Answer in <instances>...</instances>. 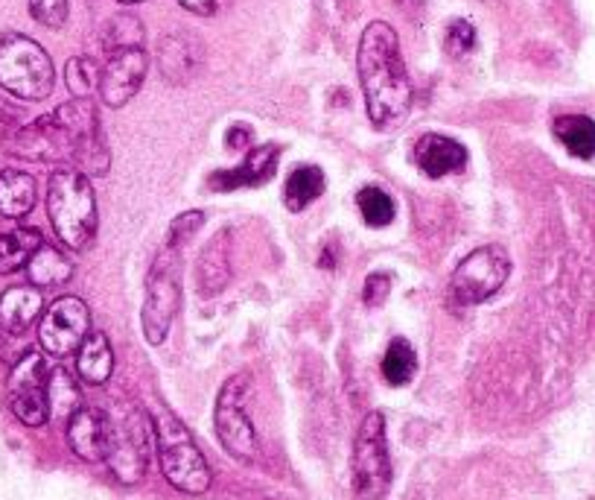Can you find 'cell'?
<instances>
[{"label":"cell","instance_id":"29","mask_svg":"<svg viewBox=\"0 0 595 500\" xmlns=\"http://www.w3.org/2000/svg\"><path fill=\"white\" fill-rule=\"evenodd\" d=\"M50 415H71L79 410V392H76L74 380H71V375H67L65 368H53L50 372Z\"/></svg>","mask_w":595,"mask_h":500},{"label":"cell","instance_id":"28","mask_svg":"<svg viewBox=\"0 0 595 500\" xmlns=\"http://www.w3.org/2000/svg\"><path fill=\"white\" fill-rule=\"evenodd\" d=\"M356 205H359V214L371 228H385L394 220V202H391L385 190L374 188V185L356 193Z\"/></svg>","mask_w":595,"mask_h":500},{"label":"cell","instance_id":"5","mask_svg":"<svg viewBox=\"0 0 595 500\" xmlns=\"http://www.w3.org/2000/svg\"><path fill=\"white\" fill-rule=\"evenodd\" d=\"M351 472H354V491L359 500H385L391 489V457L385 442V418L382 413H368L356 430L354 457H351Z\"/></svg>","mask_w":595,"mask_h":500},{"label":"cell","instance_id":"18","mask_svg":"<svg viewBox=\"0 0 595 500\" xmlns=\"http://www.w3.org/2000/svg\"><path fill=\"white\" fill-rule=\"evenodd\" d=\"M45 299L38 287H10L0 296V328L7 334H24L41 316Z\"/></svg>","mask_w":595,"mask_h":500},{"label":"cell","instance_id":"6","mask_svg":"<svg viewBox=\"0 0 595 500\" xmlns=\"http://www.w3.org/2000/svg\"><path fill=\"white\" fill-rule=\"evenodd\" d=\"M178 252L181 249H169L164 246L155 258V264L149 270L147 278V299H143V313H140V325H143V337L149 346H161L167 340V330L173 325V316L181 302V287H178Z\"/></svg>","mask_w":595,"mask_h":500},{"label":"cell","instance_id":"3","mask_svg":"<svg viewBox=\"0 0 595 500\" xmlns=\"http://www.w3.org/2000/svg\"><path fill=\"white\" fill-rule=\"evenodd\" d=\"M152 430H155V448H159V463L164 477L178 491L205 495L211 489L214 474H211L205 453L199 451L190 430L164 404H159V410L152 415Z\"/></svg>","mask_w":595,"mask_h":500},{"label":"cell","instance_id":"4","mask_svg":"<svg viewBox=\"0 0 595 500\" xmlns=\"http://www.w3.org/2000/svg\"><path fill=\"white\" fill-rule=\"evenodd\" d=\"M56 71L47 50L21 36V33H3L0 36V88H7L18 100H45L53 95Z\"/></svg>","mask_w":595,"mask_h":500},{"label":"cell","instance_id":"22","mask_svg":"<svg viewBox=\"0 0 595 500\" xmlns=\"http://www.w3.org/2000/svg\"><path fill=\"white\" fill-rule=\"evenodd\" d=\"M27 275L29 282L36 284V287H41V290H47V287H62V284H67L74 278V264H71L59 249L41 243L36 252L29 255Z\"/></svg>","mask_w":595,"mask_h":500},{"label":"cell","instance_id":"17","mask_svg":"<svg viewBox=\"0 0 595 500\" xmlns=\"http://www.w3.org/2000/svg\"><path fill=\"white\" fill-rule=\"evenodd\" d=\"M159 67L169 86L190 83L199 67H202V48L193 36L187 33H169L159 45Z\"/></svg>","mask_w":595,"mask_h":500},{"label":"cell","instance_id":"37","mask_svg":"<svg viewBox=\"0 0 595 500\" xmlns=\"http://www.w3.org/2000/svg\"><path fill=\"white\" fill-rule=\"evenodd\" d=\"M318 266H325V270H336V246L333 243L327 246L325 252L318 255Z\"/></svg>","mask_w":595,"mask_h":500},{"label":"cell","instance_id":"38","mask_svg":"<svg viewBox=\"0 0 595 500\" xmlns=\"http://www.w3.org/2000/svg\"><path fill=\"white\" fill-rule=\"evenodd\" d=\"M121 3H143V0H121Z\"/></svg>","mask_w":595,"mask_h":500},{"label":"cell","instance_id":"8","mask_svg":"<svg viewBox=\"0 0 595 500\" xmlns=\"http://www.w3.org/2000/svg\"><path fill=\"white\" fill-rule=\"evenodd\" d=\"M252 384L245 375H233L223 387L219 398H216L214 410V425L216 436L233 460L240 463H254L261 442H257V430H254L252 418L245 413V401H249Z\"/></svg>","mask_w":595,"mask_h":500},{"label":"cell","instance_id":"9","mask_svg":"<svg viewBox=\"0 0 595 500\" xmlns=\"http://www.w3.org/2000/svg\"><path fill=\"white\" fill-rule=\"evenodd\" d=\"M511 275V258L503 246H482L456 266L453 282H450V293L458 304H482L503 290V284Z\"/></svg>","mask_w":595,"mask_h":500},{"label":"cell","instance_id":"27","mask_svg":"<svg viewBox=\"0 0 595 500\" xmlns=\"http://www.w3.org/2000/svg\"><path fill=\"white\" fill-rule=\"evenodd\" d=\"M143 45V24H140L135 15H114L109 24L103 27V48L109 53L114 50H129V48H140Z\"/></svg>","mask_w":595,"mask_h":500},{"label":"cell","instance_id":"23","mask_svg":"<svg viewBox=\"0 0 595 500\" xmlns=\"http://www.w3.org/2000/svg\"><path fill=\"white\" fill-rule=\"evenodd\" d=\"M552 133L564 147H567L569 155L575 159H593L595 155V121L586 117V114H567V117H558Z\"/></svg>","mask_w":595,"mask_h":500},{"label":"cell","instance_id":"13","mask_svg":"<svg viewBox=\"0 0 595 500\" xmlns=\"http://www.w3.org/2000/svg\"><path fill=\"white\" fill-rule=\"evenodd\" d=\"M149 59L143 53V48H129V50H114L109 53V62L100 71V97H103L105 105L112 109H121L138 95L143 79H147Z\"/></svg>","mask_w":595,"mask_h":500},{"label":"cell","instance_id":"26","mask_svg":"<svg viewBox=\"0 0 595 500\" xmlns=\"http://www.w3.org/2000/svg\"><path fill=\"white\" fill-rule=\"evenodd\" d=\"M418 368V358H415V349L409 342L397 337V340L389 342L385 349V358H382V378L389 380L391 387H406Z\"/></svg>","mask_w":595,"mask_h":500},{"label":"cell","instance_id":"34","mask_svg":"<svg viewBox=\"0 0 595 500\" xmlns=\"http://www.w3.org/2000/svg\"><path fill=\"white\" fill-rule=\"evenodd\" d=\"M391 293V275L385 273H371L365 278V290H363V302L368 308H382L385 299Z\"/></svg>","mask_w":595,"mask_h":500},{"label":"cell","instance_id":"31","mask_svg":"<svg viewBox=\"0 0 595 500\" xmlns=\"http://www.w3.org/2000/svg\"><path fill=\"white\" fill-rule=\"evenodd\" d=\"M473 48H476L473 24L465 18L450 21V27H446V36H444L446 53H450L453 59H461V57H467V53H470Z\"/></svg>","mask_w":595,"mask_h":500},{"label":"cell","instance_id":"15","mask_svg":"<svg viewBox=\"0 0 595 500\" xmlns=\"http://www.w3.org/2000/svg\"><path fill=\"white\" fill-rule=\"evenodd\" d=\"M280 147L278 143H263L257 150H252L245 159L231 167V171H216L207 185L216 193H231L237 188H261L275 176V167H278Z\"/></svg>","mask_w":595,"mask_h":500},{"label":"cell","instance_id":"2","mask_svg":"<svg viewBox=\"0 0 595 500\" xmlns=\"http://www.w3.org/2000/svg\"><path fill=\"white\" fill-rule=\"evenodd\" d=\"M47 214L67 249L83 252L97 235V199L83 171L65 167L50 176L47 185Z\"/></svg>","mask_w":595,"mask_h":500},{"label":"cell","instance_id":"33","mask_svg":"<svg viewBox=\"0 0 595 500\" xmlns=\"http://www.w3.org/2000/svg\"><path fill=\"white\" fill-rule=\"evenodd\" d=\"M202 223H205V214H202V211H187V214H178L167 232L169 249H185V243L195 235V232H199V228H202Z\"/></svg>","mask_w":595,"mask_h":500},{"label":"cell","instance_id":"19","mask_svg":"<svg viewBox=\"0 0 595 500\" xmlns=\"http://www.w3.org/2000/svg\"><path fill=\"white\" fill-rule=\"evenodd\" d=\"M76 368H79V378L91 387H100L112 378L114 372V351L112 342L100 330H91L85 342L76 351Z\"/></svg>","mask_w":595,"mask_h":500},{"label":"cell","instance_id":"36","mask_svg":"<svg viewBox=\"0 0 595 500\" xmlns=\"http://www.w3.org/2000/svg\"><path fill=\"white\" fill-rule=\"evenodd\" d=\"M225 143L231 147V150H245L249 143H252V129H245V126H231L228 129V135H225Z\"/></svg>","mask_w":595,"mask_h":500},{"label":"cell","instance_id":"25","mask_svg":"<svg viewBox=\"0 0 595 500\" xmlns=\"http://www.w3.org/2000/svg\"><path fill=\"white\" fill-rule=\"evenodd\" d=\"M45 243V237L36 228H15V232H0V275H10L21 266H27L29 255L38 246Z\"/></svg>","mask_w":595,"mask_h":500},{"label":"cell","instance_id":"16","mask_svg":"<svg viewBox=\"0 0 595 500\" xmlns=\"http://www.w3.org/2000/svg\"><path fill=\"white\" fill-rule=\"evenodd\" d=\"M415 164L429 179H444V176L465 171L467 150L446 135L429 133L415 143Z\"/></svg>","mask_w":595,"mask_h":500},{"label":"cell","instance_id":"11","mask_svg":"<svg viewBox=\"0 0 595 500\" xmlns=\"http://www.w3.org/2000/svg\"><path fill=\"white\" fill-rule=\"evenodd\" d=\"M50 366L41 351H27L10 375V407L27 427H41L50 418Z\"/></svg>","mask_w":595,"mask_h":500},{"label":"cell","instance_id":"21","mask_svg":"<svg viewBox=\"0 0 595 500\" xmlns=\"http://www.w3.org/2000/svg\"><path fill=\"white\" fill-rule=\"evenodd\" d=\"M38 190L29 173L3 171L0 173V217L21 220L36 208Z\"/></svg>","mask_w":595,"mask_h":500},{"label":"cell","instance_id":"7","mask_svg":"<svg viewBox=\"0 0 595 500\" xmlns=\"http://www.w3.org/2000/svg\"><path fill=\"white\" fill-rule=\"evenodd\" d=\"M112 422V445L105 463L121 483L131 486L147 472L149 451H152V418L140 407H126L123 415H109Z\"/></svg>","mask_w":595,"mask_h":500},{"label":"cell","instance_id":"24","mask_svg":"<svg viewBox=\"0 0 595 500\" xmlns=\"http://www.w3.org/2000/svg\"><path fill=\"white\" fill-rule=\"evenodd\" d=\"M325 193V173L316 164H301L289 173L287 185H283V202L289 211H304Z\"/></svg>","mask_w":595,"mask_h":500},{"label":"cell","instance_id":"30","mask_svg":"<svg viewBox=\"0 0 595 500\" xmlns=\"http://www.w3.org/2000/svg\"><path fill=\"white\" fill-rule=\"evenodd\" d=\"M65 86L71 88V95L85 100L93 95V88H100V67L93 65L91 59L74 57L65 65Z\"/></svg>","mask_w":595,"mask_h":500},{"label":"cell","instance_id":"10","mask_svg":"<svg viewBox=\"0 0 595 500\" xmlns=\"http://www.w3.org/2000/svg\"><path fill=\"white\" fill-rule=\"evenodd\" d=\"M76 135L59 112L45 114L27 126H15L3 138V150L24 161H74Z\"/></svg>","mask_w":595,"mask_h":500},{"label":"cell","instance_id":"14","mask_svg":"<svg viewBox=\"0 0 595 500\" xmlns=\"http://www.w3.org/2000/svg\"><path fill=\"white\" fill-rule=\"evenodd\" d=\"M67 442L71 451L85 463H105L112 445V422L97 407H79L67 418Z\"/></svg>","mask_w":595,"mask_h":500},{"label":"cell","instance_id":"1","mask_svg":"<svg viewBox=\"0 0 595 500\" xmlns=\"http://www.w3.org/2000/svg\"><path fill=\"white\" fill-rule=\"evenodd\" d=\"M359 83H363L365 109L380 129L397 126L412 105V83L401 53L397 33L374 21L359 38Z\"/></svg>","mask_w":595,"mask_h":500},{"label":"cell","instance_id":"20","mask_svg":"<svg viewBox=\"0 0 595 500\" xmlns=\"http://www.w3.org/2000/svg\"><path fill=\"white\" fill-rule=\"evenodd\" d=\"M228 275H231V232H219L199 258V290L207 296L219 293Z\"/></svg>","mask_w":595,"mask_h":500},{"label":"cell","instance_id":"12","mask_svg":"<svg viewBox=\"0 0 595 500\" xmlns=\"http://www.w3.org/2000/svg\"><path fill=\"white\" fill-rule=\"evenodd\" d=\"M88 334H91L88 304L76 296H65L45 311V320L38 328V342L50 358H67V354L79 351Z\"/></svg>","mask_w":595,"mask_h":500},{"label":"cell","instance_id":"35","mask_svg":"<svg viewBox=\"0 0 595 500\" xmlns=\"http://www.w3.org/2000/svg\"><path fill=\"white\" fill-rule=\"evenodd\" d=\"M187 12H195V15H216L223 12L231 0H178Z\"/></svg>","mask_w":595,"mask_h":500},{"label":"cell","instance_id":"32","mask_svg":"<svg viewBox=\"0 0 595 500\" xmlns=\"http://www.w3.org/2000/svg\"><path fill=\"white\" fill-rule=\"evenodd\" d=\"M67 0H29V15L47 29H62L67 24Z\"/></svg>","mask_w":595,"mask_h":500}]
</instances>
